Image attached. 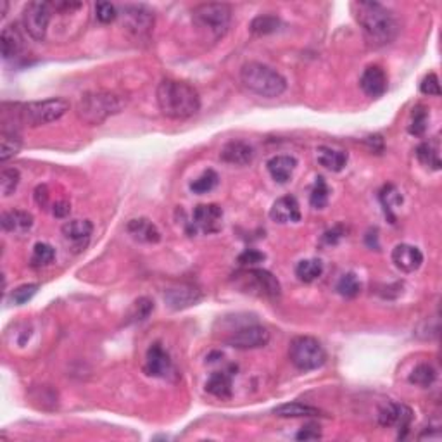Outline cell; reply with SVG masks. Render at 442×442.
Returning a JSON list of instances; mask_svg holds the SVG:
<instances>
[{"label":"cell","mask_w":442,"mask_h":442,"mask_svg":"<svg viewBox=\"0 0 442 442\" xmlns=\"http://www.w3.org/2000/svg\"><path fill=\"white\" fill-rule=\"evenodd\" d=\"M128 233L134 237L135 240L145 242V244H157L161 240V233L157 230V226L152 221L147 220V218H137V220H131L126 225Z\"/></svg>","instance_id":"7402d4cb"},{"label":"cell","mask_w":442,"mask_h":442,"mask_svg":"<svg viewBox=\"0 0 442 442\" xmlns=\"http://www.w3.org/2000/svg\"><path fill=\"white\" fill-rule=\"evenodd\" d=\"M413 420V411L404 404L387 403L382 410L379 411V423L382 427H398L399 437L406 436L408 427Z\"/></svg>","instance_id":"5bb4252c"},{"label":"cell","mask_w":442,"mask_h":442,"mask_svg":"<svg viewBox=\"0 0 442 442\" xmlns=\"http://www.w3.org/2000/svg\"><path fill=\"white\" fill-rule=\"evenodd\" d=\"M206 391L211 396L218 399H230L232 398V373L228 372H214L211 373V377L206 382Z\"/></svg>","instance_id":"d4e9b609"},{"label":"cell","mask_w":442,"mask_h":442,"mask_svg":"<svg viewBox=\"0 0 442 442\" xmlns=\"http://www.w3.org/2000/svg\"><path fill=\"white\" fill-rule=\"evenodd\" d=\"M353 13L372 47H385L399 35V22L394 14L379 2H354Z\"/></svg>","instance_id":"6da1fadb"},{"label":"cell","mask_w":442,"mask_h":442,"mask_svg":"<svg viewBox=\"0 0 442 442\" xmlns=\"http://www.w3.org/2000/svg\"><path fill=\"white\" fill-rule=\"evenodd\" d=\"M361 290V282L358 280V277L354 273H346L342 275L341 280L337 283V292L341 294L342 297H347V299H353L360 294Z\"/></svg>","instance_id":"74e56055"},{"label":"cell","mask_w":442,"mask_h":442,"mask_svg":"<svg viewBox=\"0 0 442 442\" xmlns=\"http://www.w3.org/2000/svg\"><path fill=\"white\" fill-rule=\"evenodd\" d=\"M342 237V233L339 232V228H334V230H330V232H327L323 235V240L327 242V244H337V240L341 239Z\"/></svg>","instance_id":"681fc988"},{"label":"cell","mask_w":442,"mask_h":442,"mask_svg":"<svg viewBox=\"0 0 442 442\" xmlns=\"http://www.w3.org/2000/svg\"><path fill=\"white\" fill-rule=\"evenodd\" d=\"M289 358L297 370L311 372V370H318L320 366L325 365L327 353H325V347L318 339L301 335V337H296L290 342Z\"/></svg>","instance_id":"52a82bcc"},{"label":"cell","mask_w":442,"mask_h":442,"mask_svg":"<svg viewBox=\"0 0 442 442\" xmlns=\"http://www.w3.org/2000/svg\"><path fill=\"white\" fill-rule=\"evenodd\" d=\"M145 373L150 377H157V379H171L176 375L175 366H173L171 358H169L168 351L162 349L161 344H152L147 351L145 356Z\"/></svg>","instance_id":"8fae6325"},{"label":"cell","mask_w":442,"mask_h":442,"mask_svg":"<svg viewBox=\"0 0 442 442\" xmlns=\"http://www.w3.org/2000/svg\"><path fill=\"white\" fill-rule=\"evenodd\" d=\"M56 258V249L52 247L47 242H37L35 247H33V254H32V266L33 268H41L47 266L54 261Z\"/></svg>","instance_id":"d6a6232c"},{"label":"cell","mask_w":442,"mask_h":442,"mask_svg":"<svg viewBox=\"0 0 442 442\" xmlns=\"http://www.w3.org/2000/svg\"><path fill=\"white\" fill-rule=\"evenodd\" d=\"M202 299V292L194 285H178L168 289L164 294L166 304L171 309H185L197 304Z\"/></svg>","instance_id":"e0dca14e"},{"label":"cell","mask_w":442,"mask_h":442,"mask_svg":"<svg viewBox=\"0 0 442 442\" xmlns=\"http://www.w3.org/2000/svg\"><path fill=\"white\" fill-rule=\"evenodd\" d=\"M16 116L21 123L28 124V126H41V124H48L63 118L70 111V102L60 99V97H54V99L16 105Z\"/></svg>","instance_id":"8992f818"},{"label":"cell","mask_w":442,"mask_h":442,"mask_svg":"<svg viewBox=\"0 0 442 442\" xmlns=\"http://www.w3.org/2000/svg\"><path fill=\"white\" fill-rule=\"evenodd\" d=\"M70 211H71L70 202L59 201V202L54 204V209H52V214H54L56 218H66L67 214H70Z\"/></svg>","instance_id":"7dc6e473"},{"label":"cell","mask_w":442,"mask_h":442,"mask_svg":"<svg viewBox=\"0 0 442 442\" xmlns=\"http://www.w3.org/2000/svg\"><path fill=\"white\" fill-rule=\"evenodd\" d=\"M320 437H322V432H320V427L315 425V423L302 427L301 432L297 434V439L299 441H316Z\"/></svg>","instance_id":"f6af8a7d"},{"label":"cell","mask_w":442,"mask_h":442,"mask_svg":"<svg viewBox=\"0 0 442 442\" xmlns=\"http://www.w3.org/2000/svg\"><path fill=\"white\" fill-rule=\"evenodd\" d=\"M254 147L244 141H232L221 149V161L235 166H247L254 161Z\"/></svg>","instance_id":"d6986e66"},{"label":"cell","mask_w":442,"mask_h":442,"mask_svg":"<svg viewBox=\"0 0 442 442\" xmlns=\"http://www.w3.org/2000/svg\"><path fill=\"white\" fill-rule=\"evenodd\" d=\"M223 209L218 204H201L194 209L192 214V232L201 230L202 233H216L223 226Z\"/></svg>","instance_id":"30bf717a"},{"label":"cell","mask_w":442,"mask_h":442,"mask_svg":"<svg viewBox=\"0 0 442 442\" xmlns=\"http://www.w3.org/2000/svg\"><path fill=\"white\" fill-rule=\"evenodd\" d=\"M64 239L71 244L74 251H83L89 245L90 235L93 232V225L89 220H71L66 221L60 228Z\"/></svg>","instance_id":"9a60e30c"},{"label":"cell","mask_w":442,"mask_h":442,"mask_svg":"<svg viewBox=\"0 0 442 442\" xmlns=\"http://www.w3.org/2000/svg\"><path fill=\"white\" fill-rule=\"evenodd\" d=\"M316 157H318V162L323 166V168L330 169V171H334V173L342 171V169L346 168L347 160H349L346 150H337V149H332V147H325V145L318 147V150H316Z\"/></svg>","instance_id":"484cf974"},{"label":"cell","mask_w":442,"mask_h":442,"mask_svg":"<svg viewBox=\"0 0 442 442\" xmlns=\"http://www.w3.org/2000/svg\"><path fill=\"white\" fill-rule=\"evenodd\" d=\"M270 218L275 223H297L301 220V207L294 195L277 199L270 209Z\"/></svg>","instance_id":"ffe728a7"},{"label":"cell","mask_w":442,"mask_h":442,"mask_svg":"<svg viewBox=\"0 0 442 442\" xmlns=\"http://www.w3.org/2000/svg\"><path fill=\"white\" fill-rule=\"evenodd\" d=\"M2 226L6 232L26 233L33 226L32 213L22 209H13L2 214Z\"/></svg>","instance_id":"cb8c5ba5"},{"label":"cell","mask_w":442,"mask_h":442,"mask_svg":"<svg viewBox=\"0 0 442 442\" xmlns=\"http://www.w3.org/2000/svg\"><path fill=\"white\" fill-rule=\"evenodd\" d=\"M429 128V111L427 108L423 105H417L411 112V121H410V126H408V131L415 137H422L423 134L427 131Z\"/></svg>","instance_id":"836d02e7"},{"label":"cell","mask_w":442,"mask_h":442,"mask_svg":"<svg viewBox=\"0 0 442 442\" xmlns=\"http://www.w3.org/2000/svg\"><path fill=\"white\" fill-rule=\"evenodd\" d=\"M21 145L22 141L20 134L14 130H6V128H4L2 135H0V160H2V162L13 160V157L21 150Z\"/></svg>","instance_id":"83f0119b"},{"label":"cell","mask_w":442,"mask_h":442,"mask_svg":"<svg viewBox=\"0 0 442 442\" xmlns=\"http://www.w3.org/2000/svg\"><path fill=\"white\" fill-rule=\"evenodd\" d=\"M244 282H247L251 285V292H256L258 296L270 297V299H277L280 297L282 287L280 282L277 280V277L270 273L266 270H249L247 273H244Z\"/></svg>","instance_id":"4fadbf2b"},{"label":"cell","mask_w":442,"mask_h":442,"mask_svg":"<svg viewBox=\"0 0 442 442\" xmlns=\"http://www.w3.org/2000/svg\"><path fill=\"white\" fill-rule=\"evenodd\" d=\"M417 157L423 166L432 169H441V157H439V147L436 142H423L418 145Z\"/></svg>","instance_id":"f546056e"},{"label":"cell","mask_w":442,"mask_h":442,"mask_svg":"<svg viewBox=\"0 0 442 442\" xmlns=\"http://www.w3.org/2000/svg\"><path fill=\"white\" fill-rule=\"evenodd\" d=\"M392 263L404 273H413L423 263V254L418 247L411 244H398L392 249Z\"/></svg>","instance_id":"2e32d148"},{"label":"cell","mask_w":442,"mask_h":442,"mask_svg":"<svg viewBox=\"0 0 442 442\" xmlns=\"http://www.w3.org/2000/svg\"><path fill=\"white\" fill-rule=\"evenodd\" d=\"M52 7H54L56 13H63V14H67V13H73V11H78L80 7H83L82 2H52Z\"/></svg>","instance_id":"bcb514c9"},{"label":"cell","mask_w":442,"mask_h":442,"mask_svg":"<svg viewBox=\"0 0 442 442\" xmlns=\"http://www.w3.org/2000/svg\"><path fill=\"white\" fill-rule=\"evenodd\" d=\"M35 201L41 207L47 206V202H48V190H47V187H45V185H40V187H37Z\"/></svg>","instance_id":"c3c4849f"},{"label":"cell","mask_w":442,"mask_h":442,"mask_svg":"<svg viewBox=\"0 0 442 442\" xmlns=\"http://www.w3.org/2000/svg\"><path fill=\"white\" fill-rule=\"evenodd\" d=\"M240 80L249 92L264 99H275L280 97L287 89L285 78L273 67L263 63H245L240 70Z\"/></svg>","instance_id":"3957f363"},{"label":"cell","mask_w":442,"mask_h":442,"mask_svg":"<svg viewBox=\"0 0 442 442\" xmlns=\"http://www.w3.org/2000/svg\"><path fill=\"white\" fill-rule=\"evenodd\" d=\"M156 97L162 116L169 119H188L201 109L199 92L187 82L162 80Z\"/></svg>","instance_id":"7a4b0ae2"},{"label":"cell","mask_w":442,"mask_h":442,"mask_svg":"<svg viewBox=\"0 0 442 442\" xmlns=\"http://www.w3.org/2000/svg\"><path fill=\"white\" fill-rule=\"evenodd\" d=\"M37 290H39V283H25V285L18 287V289L13 290L11 299H13L14 304H18V306L26 304V302L35 296Z\"/></svg>","instance_id":"ab89813d"},{"label":"cell","mask_w":442,"mask_h":442,"mask_svg":"<svg viewBox=\"0 0 442 442\" xmlns=\"http://www.w3.org/2000/svg\"><path fill=\"white\" fill-rule=\"evenodd\" d=\"M192 22L204 40L216 41L225 37L232 22V7L228 4H201L192 11Z\"/></svg>","instance_id":"5b68a950"},{"label":"cell","mask_w":442,"mask_h":442,"mask_svg":"<svg viewBox=\"0 0 442 442\" xmlns=\"http://www.w3.org/2000/svg\"><path fill=\"white\" fill-rule=\"evenodd\" d=\"M154 311V302L147 297H141L134 302V308L130 311V318L134 322H143V320L149 318L150 313Z\"/></svg>","instance_id":"f35d334b"},{"label":"cell","mask_w":442,"mask_h":442,"mask_svg":"<svg viewBox=\"0 0 442 442\" xmlns=\"http://www.w3.org/2000/svg\"><path fill=\"white\" fill-rule=\"evenodd\" d=\"M323 273V263L320 259H302L296 266V277L301 282L311 283L318 280Z\"/></svg>","instance_id":"f1b7e54d"},{"label":"cell","mask_w":442,"mask_h":442,"mask_svg":"<svg viewBox=\"0 0 442 442\" xmlns=\"http://www.w3.org/2000/svg\"><path fill=\"white\" fill-rule=\"evenodd\" d=\"M420 92L423 93V96H429V97L441 96L439 78H437L436 73H429L425 78H423L420 83Z\"/></svg>","instance_id":"7bdbcfd3"},{"label":"cell","mask_w":442,"mask_h":442,"mask_svg":"<svg viewBox=\"0 0 442 442\" xmlns=\"http://www.w3.org/2000/svg\"><path fill=\"white\" fill-rule=\"evenodd\" d=\"M119 16L118 9H116L115 4L111 2H99L96 6V18L99 20L102 25H109Z\"/></svg>","instance_id":"60d3db41"},{"label":"cell","mask_w":442,"mask_h":442,"mask_svg":"<svg viewBox=\"0 0 442 442\" xmlns=\"http://www.w3.org/2000/svg\"><path fill=\"white\" fill-rule=\"evenodd\" d=\"M119 16H123V22L128 32L137 37L149 35L154 26V13H150L143 6H124Z\"/></svg>","instance_id":"7c38bea8"},{"label":"cell","mask_w":442,"mask_h":442,"mask_svg":"<svg viewBox=\"0 0 442 442\" xmlns=\"http://www.w3.org/2000/svg\"><path fill=\"white\" fill-rule=\"evenodd\" d=\"M126 105V99L116 92L99 90V92H89L82 96L77 105V115L83 123L96 124L104 123L111 116L118 115Z\"/></svg>","instance_id":"277c9868"},{"label":"cell","mask_w":442,"mask_h":442,"mask_svg":"<svg viewBox=\"0 0 442 442\" xmlns=\"http://www.w3.org/2000/svg\"><path fill=\"white\" fill-rule=\"evenodd\" d=\"M264 259H266V256L261 251H258V249H245L239 256V263L242 266H254V264L263 263Z\"/></svg>","instance_id":"ee69618b"},{"label":"cell","mask_w":442,"mask_h":442,"mask_svg":"<svg viewBox=\"0 0 442 442\" xmlns=\"http://www.w3.org/2000/svg\"><path fill=\"white\" fill-rule=\"evenodd\" d=\"M54 14V7L52 2H30L22 9V26H25L26 33L32 37L33 40H45L48 30V22L52 20Z\"/></svg>","instance_id":"ba28073f"},{"label":"cell","mask_w":442,"mask_h":442,"mask_svg":"<svg viewBox=\"0 0 442 442\" xmlns=\"http://www.w3.org/2000/svg\"><path fill=\"white\" fill-rule=\"evenodd\" d=\"M20 171L16 168H4L0 173V190H2L4 197H9L11 194H14V190L20 185Z\"/></svg>","instance_id":"d590c367"},{"label":"cell","mask_w":442,"mask_h":442,"mask_svg":"<svg viewBox=\"0 0 442 442\" xmlns=\"http://www.w3.org/2000/svg\"><path fill=\"white\" fill-rule=\"evenodd\" d=\"M328 195H330V190H328L327 181H325L323 176H318L311 190V195H309V202H311L315 209H323L328 204Z\"/></svg>","instance_id":"8d00e7d4"},{"label":"cell","mask_w":442,"mask_h":442,"mask_svg":"<svg viewBox=\"0 0 442 442\" xmlns=\"http://www.w3.org/2000/svg\"><path fill=\"white\" fill-rule=\"evenodd\" d=\"M382 202H384L385 214H389V216H391V220H394V218H392V214H391V211L394 209V207H392L394 204L398 206V204L403 202L401 194H399V192L396 190L392 185H389V187H385V190L382 192Z\"/></svg>","instance_id":"b9f144b4"},{"label":"cell","mask_w":442,"mask_h":442,"mask_svg":"<svg viewBox=\"0 0 442 442\" xmlns=\"http://www.w3.org/2000/svg\"><path fill=\"white\" fill-rule=\"evenodd\" d=\"M7 7H9V4H7V2H2V13H0V14H2V18H4V16H6V13H7Z\"/></svg>","instance_id":"f907efd6"},{"label":"cell","mask_w":442,"mask_h":442,"mask_svg":"<svg viewBox=\"0 0 442 442\" xmlns=\"http://www.w3.org/2000/svg\"><path fill=\"white\" fill-rule=\"evenodd\" d=\"M437 379V372L432 365L429 363H422V365L415 366L413 372L410 373V382L418 385V387H430Z\"/></svg>","instance_id":"1f68e13d"},{"label":"cell","mask_w":442,"mask_h":442,"mask_svg":"<svg viewBox=\"0 0 442 442\" xmlns=\"http://www.w3.org/2000/svg\"><path fill=\"white\" fill-rule=\"evenodd\" d=\"M280 20L277 16H271V14H263V16L254 18L249 26L252 35H270V33H275L278 28H280Z\"/></svg>","instance_id":"4dcf8cb0"},{"label":"cell","mask_w":442,"mask_h":442,"mask_svg":"<svg viewBox=\"0 0 442 442\" xmlns=\"http://www.w3.org/2000/svg\"><path fill=\"white\" fill-rule=\"evenodd\" d=\"M280 418H301V417H325L322 411L315 406L302 403H285L275 408L273 411Z\"/></svg>","instance_id":"4316f807"},{"label":"cell","mask_w":442,"mask_h":442,"mask_svg":"<svg viewBox=\"0 0 442 442\" xmlns=\"http://www.w3.org/2000/svg\"><path fill=\"white\" fill-rule=\"evenodd\" d=\"M218 181H220L218 173L214 171V169H206L199 178H195L194 181H192L190 190L194 192V194H207V192H211L214 187H216Z\"/></svg>","instance_id":"e575fe53"},{"label":"cell","mask_w":442,"mask_h":442,"mask_svg":"<svg viewBox=\"0 0 442 442\" xmlns=\"http://www.w3.org/2000/svg\"><path fill=\"white\" fill-rule=\"evenodd\" d=\"M0 41H2V56L7 60L16 59L25 48V39H22L20 28L16 25H7L2 30Z\"/></svg>","instance_id":"44dd1931"},{"label":"cell","mask_w":442,"mask_h":442,"mask_svg":"<svg viewBox=\"0 0 442 442\" xmlns=\"http://www.w3.org/2000/svg\"><path fill=\"white\" fill-rule=\"evenodd\" d=\"M268 171H270L271 178L277 183H287L292 178V173L297 166V160L292 156H275L266 162Z\"/></svg>","instance_id":"603a6c76"},{"label":"cell","mask_w":442,"mask_h":442,"mask_svg":"<svg viewBox=\"0 0 442 442\" xmlns=\"http://www.w3.org/2000/svg\"><path fill=\"white\" fill-rule=\"evenodd\" d=\"M270 342V332L261 325H247V327H242L239 330L233 332L226 344L235 349H259L264 347Z\"/></svg>","instance_id":"9c48e42d"},{"label":"cell","mask_w":442,"mask_h":442,"mask_svg":"<svg viewBox=\"0 0 442 442\" xmlns=\"http://www.w3.org/2000/svg\"><path fill=\"white\" fill-rule=\"evenodd\" d=\"M360 85L363 89V92L368 97H382L387 90V74L380 66L373 64V66H368L361 74Z\"/></svg>","instance_id":"ac0fdd59"}]
</instances>
